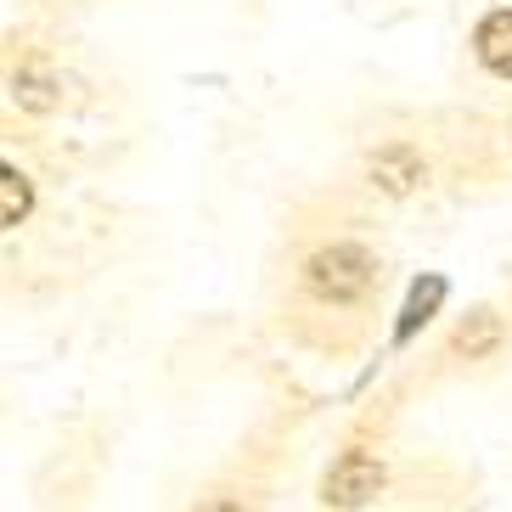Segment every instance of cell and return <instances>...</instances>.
Instances as JSON below:
<instances>
[{"instance_id":"obj_1","label":"cell","mask_w":512,"mask_h":512,"mask_svg":"<svg viewBox=\"0 0 512 512\" xmlns=\"http://www.w3.org/2000/svg\"><path fill=\"white\" fill-rule=\"evenodd\" d=\"M304 282L321 304H361L377 282V259L366 254L361 242H332V248H316L310 265H304Z\"/></svg>"},{"instance_id":"obj_2","label":"cell","mask_w":512,"mask_h":512,"mask_svg":"<svg viewBox=\"0 0 512 512\" xmlns=\"http://www.w3.org/2000/svg\"><path fill=\"white\" fill-rule=\"evenodd\" d=\"M383 490V462L372 451H344L338 462L327 467V479H321V501L327 507H366V501Z\"/></svg>"},{"instance_id":"obj_3","label":"cell","mask_w":512,"mask_h":512,"mask_svg":"<svg viewBox=\"0 0 512 512\" xmlns=\"http://www.w3.org/2000/svg\"><path fill=\"white\" fill-rule=\"evenodd\" d=\"M366 175H372L377 192L406 197V192H417V186L428 181V164H422V158H417L411 147H400V141H394V147H383V152L372 158V164H366Z\"/></svg>"},{"instance_id":"obj_4","label":"cell","mask_w":512,"mask_h":512,"mask_svg":"<svg viewBox=\"0 0 512 512\" xmlns=\"http://www.w3.org/2000/svg\"><path fill=\"white\" fill-rule=\"evenodd\" d=\"M473 51H479V62L490 74L512 79V6H496V12L473 29Z\"/></svg>"},{"instance_id":"obj_5","label":"cell","mask_w":512,"mask_h":512,"mask_svg":"<svg viewBox=\"0 0 512 512\" xmlns=\"http://www.w3.org/2000/svg\"><path fill=\"white\" fill-rule=\"evenodd\" d=\"M29 209H34V181L17 164H6V158H0V231L23 226V220H29Z\"/></svg>"},{"instance_id":"obj_6","label":"cell","mask_w":512,"mask_h":512,"mask_svg":"<svg viewBox=\"0 0 512 512\" xmlns=\"http://www.w3.org/2000/svg\"><path fill=\"white\" fill-rule=\"evenodd\" d=\"M439 304H445V276H422V282L411 287L406 310H400V327H394V344H406V338H411V332H417L428 316H434Z\"/></svg>"},{"instance_id":"obj_7","label":"cell","mask_w":512,"mask_h":512,"mask_svg":"<svg viewBox=\"0 0 512 512\" xmlns=\"http://www.w3.org/2000/svg\"><path fill=\"white\" fill-rule=\"evenodd\" d=\"M496 344H501V321L490 316V310H473V316L456 327V338H451V349H456V355H467V361L490 355Z\"/></svg>"},{"instance_id":"obj_8","label":"cell","mask_w":512,"mask_h":512,"mask_svg":"<svg viewBox=\"0 0 512 512\" xmlns=\"http://www.w3.org/2000/svg\"><path fill=\"white\" fill-rule=\"evenodd\" d=\"M197 512H248V507H242V501H231V496H214V501H203Z\"/></svg>"}]
</instances>
